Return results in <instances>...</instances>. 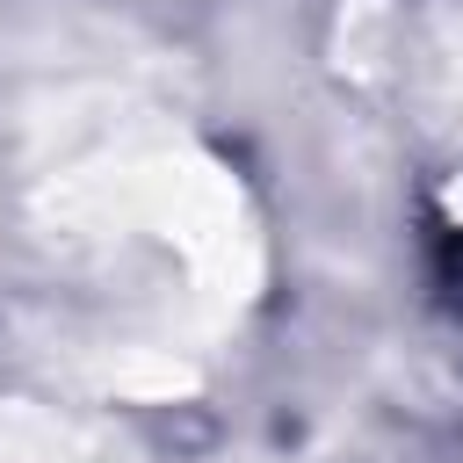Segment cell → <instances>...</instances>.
<instances>
[{"label": "cell", "mask_w": 463, "mask_h": 463, "mask_svg": "<svg viewBox=\"0 0 463 463\" xmlns=\"http://www.w3.org/2000/svg\"><path fill=\"white\" fill-rule=\"evenodd\" d=\"M0 463H130V449L58 405H0Z\"/></svg>", "instance_id": "obj_2"}, {"label": "cell", "mask_w": 463, "mask_h": 463, "mask_svg": "<svg viewBox=\"0 0 463 463\" xmlns=\"http://www.w3.org/2000/svg\"><path fill=\"white\" fill-rule=\"evenodd\" d=\"M36 217L65 239H130V232L166 239L181 253L188 297L210 326L246 311L260 289L253 210H246L239 181L188 137H159V130L101 137L94 152H80L72 166H58L36 188Z\"/></svg>", "instance_id": "obj_1"}]
</instances>
